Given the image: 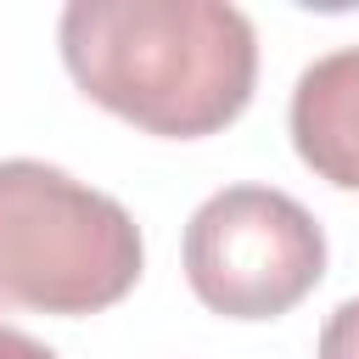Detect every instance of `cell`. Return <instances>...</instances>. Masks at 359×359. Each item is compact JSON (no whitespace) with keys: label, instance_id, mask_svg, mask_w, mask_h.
Listing matches in <instances>:
<instances>
[{"label":"cell","instance_id":"cell-3","mask_svg":"<svg viewBox=\"0 0 359 359\" xmlns=\"http://www.w3.org/2000/svg\"><path fill=\"white\" fill-rule=\"evenodd\" d=\"M325 275V230L275 185H224L185 224V280L224 320H275Z\"/></svg>","mask_w":359,"mask_h":359},{"label":"cell","instance_id":"cell-5","mask_svg":"<svg viewBox=\"0 0 359 359\" xmlns=\"http://www.w3.org/2000/svg\"><path fill=\"white\" fill-rule=\"evenodd\" d=\"M320 359H359V297L337 303L320 325Z\"/></svg>","mask_w":359,"mask_h":359},{"label":"cell","instance_id":"cell-2","mask_svg":"<svg viewBox=\"0 0 359 359\" xmlns=\"http://www.w3.org/2000/svg\"><path fill=\"white\" fill-rule=\"evenodd\" d=\"M129 208L56 163L0 157V309L95 314L140 280Z\"/></svg>","mask_w":359,"mask_h":359},{"label":"cell","instance_id":"cell-1","mask_svg":"<svg viewBox=\"0 0 359 359\" xmlns=\"http://www.w3.org/2000/svg\"><path fill=\"white\" fill-rule=\"evenodd\" d=\"M56 39L73 84L146 135L196 140L252 101L258 34L224 0H73Z\"/></svg>","mask_w":359,"mask_h":359},{"label":"cell","instance_id":"cell-6","mask_svg":"<svg viewBox=\"0 0 359 359\" xmlns=\"http://www.w3.org/2000/svg\"><path fill=\"white\" fill-rule=\"evenodd\" d=\"M0 359H56L39 337H28V331H17V325H0Z\"/></svg>","mask_w":359,"mask_h":359},{"label":"cell","instance_id":"cell-4","mask_svg":"<svg viewBox=\"0 0 359 359\" xmlns=\"http://www.w3.org/2000/svg\"><path fill=\"white\" fill-rule=\"evenodd\" d=\"M286 123L320 180L359 191V45H337L297 73Z\"/></svg>","mask_w":359,"mask_h":359}]
</instances>
